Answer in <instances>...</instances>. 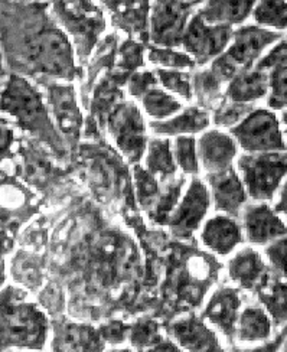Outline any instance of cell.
<instances>
[{"label": "cell", "instance_id": "obj_1", "mask_svg": "<svg viewBox=\"0 0 287 352\" xmlns=\"http://www.w3.org/2000/svg\"><path fill=\"white\" fill-rule=\"evenodd\" d=\"M49 338V320L25 293L8 287L0 293V352L44 351Z\"/></svg>", "mask_w": 287, "mask_h": 352}, {"label": "cell", "instance_id": "obj_2", "mask_svg": "<svg viewBox=\"0 0 287 352\" xmlns=\"http://www.w3.org/2000/svg\"><path fill=\"white\" fill-rule=\"evenodd\" d=\"M22 41L23 58L35 69L54 77H74L73 47L58 28L42 25Z\"/></svg>", "mask_w": 287, "mask_h": 352}, {"label": "cell", "instance_id": "obj_3", "mask_svg": "<svg viewBox=\"0 0 287 352\" xmlns=\"http://www.w3.org/2000/svg\"><path fill=\"white\" fill-rule=\"evenodd\" d=\"M0 109L15 117L23 130L48 142L55 140V130L44 101L26 80L18 76L9 80L0 97Z\"/></svg>", "mask_w": 287, "mask_h": 352}, {"label": "cell", "instance_id": "obj_4", "mask_svg": "<svg viewBox=\"0 0 287 352\" xmlns=\"http://www.w3.org/2000/svg\"><path fill=\"white\" fill-rule=\"evenodd\" d=\"M231 39H234L231 47L214 61L209 71L220 84L228 80L231 81L238 72L250 69L262 52L273 42L280 39V34L263 28L247 26L236 31Z\"/></svg>", "mask_w": 287, "mask_h": 352}, {"label": "cell", "instance_id": "obj_5", "mask_svg": "<svg viewBox=\"0 0 287 352\" xmlns=\"http://www.w3.org/2000/svg\"><path fill=\"white\" fill-rule=\"evenodd\" d=\"M246 192L254 199L266 202L273 199L286 175V156L280 152L255 153L238 159Z\"/></svg>", "mask_w": 287, "mask_h": 352}, {"label": "cell", "instance_id": "obj_6", "mask_svg": "<svg viewBox=\"0 0 287 352\" xmlns=\"http://www.w3.org/2000/svg\"><path fill=\"white\" fill-rule=\"evenodd\" d=\"M231 133L241 148L251 153H273L286 149L276 114L264 109L250 111L233 127Z\"/></svg>", "mask_w": 287, "mask_h": 352}, {"label": "cell", "instance_id": "obj_7", "mask_svg": "<svg viewBox=\"0 0 287 352\" xmlns=\"http://www.w3.org/2000/svg\"><path fill=\"white\" fill-rule=\"evenodd\" d=\"M108 130L128 162L137 164L146 151V129L133 102H120L108 114Z\"/></svg>", "mask_w": 287, "mask_h": 352}, {"label": "cell", "instance_id": "obj_8", "mask_svg": "<svg viewBox=\"0 0 287 352\" xmlns=\"http://www.w3.org/2000/svg\"><path fill=\"white\" fill-rule=\"evenodd\" d=\"M233 34L231 26L207 25L196 14L188 22L182 43L195 64L205 65L224 52L231 42Z\"/></svg>", "mask_w": 287, "mask_h": 352}, {"label": "cell", "instance_id": "obj_9", "mask_svg": "<svg viewBox=\"0 0 287 352\" xmlns=\"http://www.w3.org/2000/svg\"><path fill=\"white\" fill-rule=\"evenodd\" d=\"M211 207L209 190L203 181L194 178L183 198L178 202L166 226L178 239H190L199 228Z\"/></svg>", "mask_w": 287, "mask_h": 352}, {"label": "cell", "instance_id": "obj_10", "mask_svg": "<svg viewBox=\"0 0 287 352\" xmlns=\"http://www.w3.org/2000/svg\"><path fill=\"white\" fill-rule=\"evenodd\" d=\"M55 10L58 12L60 19L76 38L81 51L89 54L97 36L104 29L106 22L103 13L94 5L84 2L55 3Z\"/></svg>", "mask_w": 287, "mask_h": 352}, {"label": "cell", "instance_id": "obj_11", "mask_svg": "<svg viewBox=\"0 0 287 352\" xmlns=\"http://www.w3.org/2000/svg\"><path fill=\"white\" fill-rule=\"evenodd\" d=\"M194 3L185 2H156L152 14V41L162 48L179 47L188 26L191 8Z\"/></svg>", "mask_w": 287, "mask_h": 352}, {"label": "cell", "instance_id": "obj_12", "mask_svg": "<svg viewBox=\"0 0 287 352\" xmlns=\"http://www.w3.org/2000/svg\"><path fill=\"white\" fill-rule=\"evenodd\" d=\"M168 335L183 352H225L218 333L195 315L172 322Z\"/></svg>", "mask_w": 287, "mask_h": 352}, {"label": "cell", "instance_id": "obj_13", "mask_svg": "<svg viewBox=\"0 0 287 352\" xmlns=\"http://www.w3.org/2000/svg\"><path fill=\"white\" fill-rule=\"evenodd\" d=\"M241 302L238 289L221 287L211 296L203 314V319L217 329L228 342H234Z\"/></svg>", "mask_w": 287, "mask_h": 352}, {"label": "cell", "instance_id": "obj_14", "mask_svg": "<svg viewBox=\"0 0 287 352\" xmlns=\"http://www.w3.org/2000/svg\"><path fill=\"white\" fill-rule=\"evenodd\" d=\"M242 224L246 239L255 245H267L286 236L284 221L266 202L247 205Z\"/></svg>", "mask_w": 287, "mask_h": 352}, {"label": "cell", "instance_id": "obj_15", "mask_svg": "<svg viewBox=\"0 0 287 352\" xmlns=\"http://www.w3.org/2000/svg\"><path fill=\"white\" fill-rule=\"evenodd\" d=\"M211 201L217 211L228 217H237L247 202V192L233 168L208 175Z\"/></svg>", "mask_w": 287, "mask_h": 352}, {"label": "cell", "instance_id": "obj_16", "mask_svg": "<svg viewBox=\"0 0 287 352\" xmlns=\"http://www.w3.org/2000/svg\"><path fill=\"white\" fill-rule=\"evenodd\" d=\"M228 274L241 289L260 292L270 283V267L251 247L237 252L228 261Z\"/></svg>", "mask_w": 287, "mask_h": 352}, {"label": "cell", "instance_id": "obj_17", "mask_svg": "<svg viewBox=\"0 0 287 352\" xmlns=\"http://www.w3.org/2000/svg\"><path fill=\"white\" fill-rule=\"evenodd\" d=\"M242 240V230L237 219L224 214L209 218L200 230V241L218 256L231 254Z\"/></svg>", "mask_w": 287, "mask_h": 352}, {"label": "cell", "instance_id": "obj_18", "mask_svg": "<svg viewBox=\"0 0 287 352\" xmlns=\"http://www.w3.org/2000/svg\"><path fill=\"white\" fill-rule=\"evenodd\" d=\"M48 93L49 106L60 130L67 136L78 138L82 126V116L77 104L74 88L65 84H54L48 88Z\"/></svg>", "mask_w": 287, "mask_h": 352}, {"label": "cell", "instance_id": "obj_19", "mask_svg": "<svg viewBox=\"0 0 287 352\" xmlns=\"http://www.w3.org/2000/svg\"><path fill=\"white\" fill-rule=\"evenodd\" d=\"M198 153L203 166L209 173H215L231 168L237 155V146L231 136L218 130H211L199 139Z\"/></svg>", "mask_w": 287, "mask_h": 352}, {"label": "cell", "instance_id": "obj_20", "mask_svg": "<svg viewBox=\"0 0 287 352\" xmlns=\"http://www.w3.org/2000/svg\"><path fill=\"white\" fill-rule=\"evenodd\" d=\"M273 322L260 306H249L241 311L237 319L234 341L241 345L264 344L270 340Z\"/></svg>", "mask_w": 287, "mask_h": 352}, {"label": "cell", "instance_id": "obj_21", "mask_svg": "<svg viewBox=\"0 0 287 352\" xmlns=\"http://www.w3.org/2000/svg\"><path fill=\"white\" fill-rule=\"evenodd\" d=\"M268 91V76L264 71L247 69L238 72L229 81L227 96L233 102L250 104L251 101L262 98Z\"/></svg>", "mask_w": 287, "mask_h": 352}, {"label": "cell", "instance_id": "obj_22", "mask_svg": "<svg viewBox=\"0 0 287 352\" xmlns=\"http://www.w3.org/2000/svg\"><path fill=\"white\" fill-rule=\"evenodd\" d=\"M209 124L207 111L191 107L166 122H152L150 129L159 136H185L203 131Z\"/></svg>", "mask_w": 287, "mask_h": 352}, {"label": "cell", "instance_id": "obj_23", "mask_svg": "<svg viewBox=\"0 0 287 352\" xmlns=\"http://www.w3.org/2000/svg\"><path fill=\"white\" fill-rule=\"evenodd\" d=\"M255 2L241 0V2H208L198 12V16L207 25L231 26L247 19Z\"/></svg>", "mask_w": 287, "mask_h": 352}, {"label": "cell", "instance_id": "obj_24", "mask_svg": "<svg viewBox=\"0 0 287 352\" xmlns=\"http://www.w3.org/2000/svg\"><path fill=\"white\" fill-rule=\"evenodd\" d=\"M146 170L154 178L168 181L176 173V164L168 139H153L148 144Z\"/></svg>", "mask_w": 287, "mask_h": 352}, {"label": "cell", "instance_id": "obj_25", "mask_svg": "<svg viewBox=\"0 0 287 352\" xmlns=\"http://www.w3.org/2000/svg\"><path fill=\"white\" fill-rule=\"evenodd\" d=\"M113 16L127 32H145L148 28L149 3L146 2H108Z\"/></svg>", "mask_w": 287, "mask_h": 352}, {"label": "cell", "instance_id": "obj_26", "mask_svg": "<svg viewBox=\"0 0 287 352\" xmlns=\"http://www.w3.org/2000/svg\"><path fill=\"white\" fill-rule=\"evenodd\" d=\"M258 293L262 303L264 305V311L268 314L273 324L276 327L284 325L286 322V283L277 277L275 283H268L264 289Z\"/></svg>", "mask_w": 287, "mask_h": 352}, {"label": "cell", "instance_id": "obj_27", "mask_svg": "<svg viewBox=\"0 0 287 352\" xmlns=\"http://www.w3.org/2000/svg\"><path fill=\"white\" fill-rule=\"evenodd\" d=\"M141 102L146 113L157 120L168 119V117L179 113L182 109V104L175 97L154 87L141 96Z\"/></svg>", "mask_w": 287, "mask_h": 352}, {"label": "cell", "instance_id": "obj_28", "mask_svg": "<svg viewBox=\"0 0 287 352\" xmlns=\"http://www.w3.org/2000/svg\"><path fill=\"white\" fill-rule=\"evenodd\" d=\"M183 184H185V179L179 178L178 182L169 185L163 194H159L156 202L152 205V211H150V219L153 223L166 226V221L179 202Z\"/></svg>", "mask_w": 287, "mask_h": 352}, {"label": "cell", "instance_id": "obj_29", "mask_svg": "<svg viewBox=\"0 0 287 352\" xmlns=\"http://www.w3.org/2000/svg\"><path fill=\"white\" fill-rule=\"evenodd\" d=\"M254 19L264 26L275 28L277 31L286 29L287 8L286 2H262L254 9Z\"/></svg>", "mask_w": 287, "mask_h": 352}, {"label": "cell", "instance_id": "obj_30", "mask_svg": "<svg viewBox=\"0 0 287 352\" xmlns=\"http://www.w3.org/2000/svg\"><path fill=\"white\" fill-rule=\"evenodd\" d=\"M135 173V185H136V194L141 207L149 208L156 202L159 197V184L153 175H150L145 168L139 165L133 169Z\"/></svg>", "mask_w": 287, "mask_h": 352}, {"label": "cell", "instance_id": "obj_31", "mask_svg": "<svg viewBox=\"0 0 287 352\" xmlns=\"http://www.w3.org/2000/svg\"><path fill=\"white\" fill-rule=\"evenodd\" d=\"M162 338L163 335L153 320H140L136 325L130 327V332H128V340L137 352L152 346Z\"/></svg>", "mask_w": 287, "mask_h": 352}, {"label": "cell", "instance_id": "obj_32", "mask_svg": "<svg viewBox=\"0 0 287 352\" xmlns=\"http://www.w3.org/2000/svg\"><path fill=\"white\" fill-rule=\"evenodd\" d=\"M178 165L185 173L196 175L199 160L196 156V140L192 136H179L175 142V156Z\"/></svg>", "mask_w": 287, "mask_h": 352}, {"label": "cell", "instance_id": "obj_33", "mask_svg": "<svg viewBox=\"0 0 287 352\" xmlns=\"http://www.w3.org/2000/svg\"><path fill=\"white\" fill-rule=\"evenodd\" d=\"M287 65L282 63L271 68L268 76V87H270V98L268 104L273 109H283L287 101Z\"/></svg>", "mask_w": 287, "mask_h": 352}, {"label": "cell", "instance_id": "obj_34", "mask_svg": "<svg viewBox=\"0 0 287 352\" xmlns=\"http://www.w3.org/2000/svg\"><path fill=\"white\" fill-rule=\"evenodd\" d=\"M157 74H159V80L165 85L166 90L183 97L185 100L192 98L190 74H186V72H178L176 69H159Z\"/></svg>", "mask_w": 287, "mask_h": 352}, {"label": "cell", "instance_id": "obj_35", "mask_svg": "<svg viewBox=\"0 0 287 352\" xmlns=\"http://www.w3.org/2000/svg\"><path fill=\"white\" fill-rule=\"evenodd\" d=\"M149 60L153 64L168 68H192L195 63L188 54L178 52L170 48H152L149 51Z\"/></svg>", "mask_w": 287, "mask_h": 352}, {"label": "cell", "instance_id": "obj_36", "mask_svg": "<svg viewBox=\"0 0 287 352\" xmlns=\"http://www.w3.org/2000/svg\"><path fill=\"white\" fill-rule=\"evenodd\" d=\"M270 270H275L277 276L284 277L286 272V237L271 241L266 247Z\"/></svg>", "mask_w": 287, "mask_h": 352}, {"label": "cell", "instance_id": "obj_37", "mask_svg": "<svg viewBox=\"0 0 287 352\" xmlns=\"http://www.w3.org/2000/svg\"><path fill=\"white\" fill-rule=\"evenodd\" d=\"M250 104H238V102H233L222 109H220L215 113L214 120L218 126H233L237 124L244 116L250 113Z\"/></svg>", "mask_w": 287, "mask_h": 352}, {"label": "cell", "instance_id": "obj_38", "mask_svg": "<svg viewBox=\"0 0 287 352\" xmlns=\"http://www.w3.org/2000/svg\"><path fill=\"white\" fill-rule=\"evenodd\" d=\"M128 332H130V327L123 324L120 320L110 322V324L104 325L98 329L100 336L106 344H123L128 338Z\"/></svg>", "mask_w": 287, "mask_h": 352}, {"label": "cell", "instance_id": "obj_39", "mask_svg": "<svg viewBox=\"0 0 287 352\" xmlns=\"http://www.w3.org/2000/svg\"><path fill=\"white\" fill-rule=\"evenodd\" d=\"M143 47L139 45V43L130 41L124 43L120 50L122 55V65L127 69H135L140 65H143Z\"/></svg>", "mask_w": 287, "mask_h": 352}, {"label": "cell", "instance_id": "obj_40", "mask_svg": "<svg viewBox=\"0 0 287 352\" xmlns=\"http://www.w3.org/2000/svg\"><path fill=\"white\" fill-rule=\"evenodd\" d=\"M157 80L154 78L150 72H136L132 76L130 82H128V91L135 97H141L145 93H148L153 85H156Z\"/></svg>", "mask_w": 287, "mask_h": 352}, {"label": "cell", "instance_id": "obj_41", "mask_svg": "<svg viewBox=\"0 0 287 352\" xmlns=\"http://www.w3.org/2000/svg\"><path fill=\"white\" fill-rule=\"evenodd\" d=\"M282 63H286V42L284 41L279 42L277 45L273 48L264 58H262L260 63L255 65L254 69L266 71L268 68L270 69L275 68L276 65H279Z\"/></svg>", "mask_w": 287, "mask_h": 352}, {"label": "cell", "instance_id": "obj_42", "mask_svg": "<svg viewBox=\"0 0 287 352\" xmlns=\"http://www.w3.org/2000/svg\"><path fill=\"white\" fill-rule=\"evenodd\" d=\"M13 142H15L13 130L10 129L6 120L0 119V159L6 157L10 153Z\"/></svg>", "mask_w": 287, "mask_h": 352}, {"label": "cell", "instance_id": "obj_43", "mask_svg": "<svg viewBox=\"0 0 287 352\" xmlns=\"http://www.w3.org/2000/svg\"><path fill=\"white\" fill-rule=\"evenodd\" d=\"M284 338H286V331H282V335H279L275 341L271 342H264L260 346H254V348H246V349H238L236 352H280V348L284 345Z\"/></svg>", "mask_w": 287, "mask_h": 352}, {"label": "cell", "instance_id": "obj_44", "mask_svg": "<svg viewBox=\"0 0 287 352\" xmlns=\"http://www.w3.org/2000/svg\"><path fill=\"white\" fill-rule=\"evenodd\" d=\"M139 352H183L174 341H172L169 336H163L161 341H157L156 344H153L152 346L146 348V349H141Z\"/></svg>", "mask_w": 287, "mask_h": 352}, {"label": "cell", "instance_id": "obj_45", "mask_svg": "<svg viewBox=\"0 0 287 352\" xmlns=\"http://www.w3.org/2000/svg\"><path fill=\"white\" fill-rule=\"evenodd\" d=\"M10 247H12V241L6 237V234L0 232V257H2L6 252H9Z\"/></svg>", "mask_w": 287, "mask_h": 352}, {"label": "cell", "instance_id": "obj_46", "mask_svg": "<svg viewBox=\"0 0 287 352\" xmlns=\"http://www.w3.org/2000/svg\"><path fill=\"white\" fill-rule=\"evenodd\" d=\"M273 211H275L276 214L286 212V185L282 188V199L279 198V204L276 205V210H273Z\"/></svg>", "mask_w": 287, "mask_h": 352}, {"label": "cell", "instance_id": "obj_47", "mask_svg": "<svg viewBox=\"0 0 287 352\" xmlns=\"http://www.w3.org/2000/svg\"><path fill=\"white\" fill-rule=\"evenodd\" d=\"M3 282H5V264L2 263L0 264V286L3 285Z\"/></svg>", "mask_w": 287, "mask_h": 352}, {"label": "cell", "instance_id": "obj_48", "mask_svg": "<svg viewBox=\"0 0 287 352\" xmlns=\"http://www.w3.org/2000/svg\"><path fill=\"white\" fill-rule=\"evenodd\" d=\"M110 352H135L133 349H130V348H117V349H111Z\"/></svg>", "mask_w": 287, "mask_h": 352}, {"label": "cell", "instance_id": "obj_49", "mask_svg": "<svg viewBox=\"0 0 287 352\" xmlns=\"http://www.w3.org/2000/svg\"><path fill=\"white\" fill-rule=\"evenodd\" d=\"M6 352H35V351H6Z\"/></svg>", "mask_w": 287, "mask_h": 352}]
</instances>
